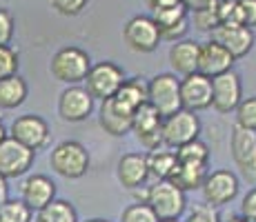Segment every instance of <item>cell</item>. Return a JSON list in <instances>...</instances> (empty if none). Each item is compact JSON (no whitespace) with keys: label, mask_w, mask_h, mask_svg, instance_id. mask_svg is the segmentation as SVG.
<instances>
[{"label":"cell","mask_w":256,"mask_h":222,"mask_svg":"<svg viewBox=\"0 0 256 222\" xmlns=\"http://www.w3.org/2000/svg\"><path fill=\"white\" fill-rule=\"evenodd\" d=\"M147 205L154 209L158 220L167 218H180L187 207L185 191H180L170 180H158L154 187L147 189Z\"/></svg>","instance_id":"4"},{"label":"cell","mask_w":256,"mask_h":222,"mask_svg":"<svg viewBox=\"0 0 256 222\" xmlns=\"http://www.w3.org/2000/svg\"><path fill=\"white\" fill-rule=\"evenodd\" d=\"M7 138V129H4V125H2V120H0V142Z\"/></svg>","instance_id":"43"},{"label":"cell","mask_w":256,"mask_h":222,"mask_svg":"<svg viewBox=\"0 0 256 222\" xmlns=\"http://www.w3.org/2000/svg\"><path fill=\"white\" fill-rule=\"evenodd\" d=\"M132 120H134V113L118 107L114 98L102 100L100 111H98V122H100V127L105 129V133L116 136V138L127 136V133L132 131Z\"/></svg>","instance_id":"20"},{"label":"cell","mask_w":256,"mask_h":222,"mask_svg":"<svg viewBox=\"0 0 256 222\" xmlns=\"http://www.w3.org/2000/svg\"><path fill=\"white\" fill-rule=\"evenodd\" d=\"M54 198H56V185H54L52 178L42 174H34L22 182V200L32 211L42 209Z\"/></svg>","instance_id":"21"},{"label":"cell","mask_w":256,"mask_h":222,"mask_svg":"<svg viewBox=\"0 0 256 222\" xmlns=\"http://www.w3.org/2000/svg\"><path fill=\"white\" fill-rule=\"evenodd\" d=\"M230 151L240 176L254 185L256 182V131L234 125L230 133Z\"/></svg>","instance_id":"5"},{"label":"cell","mask_w":256,"mask_h":222,"mask_svg":"<svg viewBox=\"0 0 256 222\" xmlns=\"http://www.w3.org/2000/svg\"><path fill=\"white\" fill-rule=\"evenodd\" d=\"M9 200V187H7V178L0 176V207Z\"/></svg>","instance_id":"41"},{"label":"cell","mask_w":256,"mask_h":222,"mask_svg":"<svg viewBox=\"0 0 256 222\" xmlns=\"http://www.w3.org/2000/svg\"><path fill=\"white\" fill-rule=\"evenodd\" d=\"M32 214L24 200H7L0 207V222H32Z\"/></svg>","instance_id":"29"},{"label":"cell","mask_w":256,"mask_h":222,"mask_svg":"<svg viewBox=\"0 0 256 222\" xmlns=\"http://www.w3.org/2000/svg\"><path fill=\"white\" fill-rule=\"evenodd\" d=\"M49 165L62 178H82L90 169V154L87 149L76 140H62L60 145L54 147L49 156Z\"/></svg>","instance_id":"2"},{"label":"cell","mask_w":256,"mask_h":222,"mask_svg":"<svg viewBox=\"0 0 256 222\" xmlns=\"http://www.w3.org/2000/svg\"><path fill=\"white\" fill-rule=\"evenodd\" d=\"M198 51L200 44L196 40H174V44L170 47V65L176 73L180 76H187V73H194L198 69Z\"/></svg>","instance_id":"22"},{"label":"cell","mask_w":256,"mask_h":222,"mask_svg":"<svg viewBox=\"0 0 256 222\" xmlns=\"http://www.w3.org/2000/svg\"><path fill=\"white\" fill-rule=\"evenodd\" d=\"M210 40L223 44L234 56V60H238V58L248 56L252 51L256 38L252 27H245V24H218L216 29L210 31Z\"/></svg>","instance_id":"14"},{"label":"cell","mask_w":256,"mask_h":222,"mask_svg":"<svg viewBox=\"0 0 256 222\" xmlns=\"http://www.w3.org/2000/svg\"><path fill=\"white\" fill-rule=\"evenodd\" d=\"M192 20H194V27L203 33H210L212 29H216L220 24L218 20V11H216V2L210 4V7H203V9H196L192 11Z\"/></svg>","instance_id":"30"},{"label":"cell","mask_w":256,"mask_h":222,"mask_svg":"<svg viewBox=\"0 0 256 222\" xmlns=\"http://www.w3.org/2000/svg\"><path fill=\"white\" fill-rule=\"evenodd\" d=\"M92 67V58L85 49L80 47H62L60 51L54 53L49 62V71L58 82L65 85H78L85 80L87 71Z\"/></svg>","instance_id":"1"},{"label":"cell","mask_w":256,"mask_h":222,"mask_svg":"<svg viewBox=\"0 0 256 222\" xmlns=\"http://www.w3.org/2000/svg\"><path fill=\"white\" fill-rule=\"evenodd\" d=\"M36 151L24 147L16 138L7 136L0 142V176L2 178H20L34 167Z\"/></svg>","instance_id":"9"},{"label":"cell","mask_w":256,"mask_h":222,"mask_svg":"<svg viewBox=\"0 0 256 222\" xmlns=\"http://www.w3.org/2000/svg\"><path fill=\"white\" fill-rule=\"evenodd\" d=\"M228 222H250V220H245L243 216H232V218H230Z\"/></svg>","instance_id":"44"},{"label":"cell","mask_w":256,"mask_h":222,"mask_svg":"<svg viewBox=\"0 0 256 222\" xmlns=\"http://www.w3.org/2000/svg\"><path fill=\"white\" fill-rule=\"evenodd\" d=\"M34 222H78V214L67 200L54 198L49 205L38 209V216Z\"/></svg>","instance_id":"27"},{"label":"cell","mask_w":256,"mask_h":222,"mask_svg":"<svg viewBox=\"0 0 256 222\" xmlns=\"http://www.w3.org/2000/svg\"><path fill=\"white\" fill-rule=\"evenodd\" d=\"M85 222H110V220H102V218H94V220H85Z\"/></svg>","instance_id":"45"},{"label":"cell","mask_w":256,"mask_h":222,"mask_svg":"<svg viewBox=\"0 0 256 222\" xmlns=\"http://www.w3.org/2000/svg\"><path fill=\"white\" fill-rule=\"evenodd\" d=\"M238 2V22L256 27V0H236Z\"/></svg>","instance_id":"38"},{"label":"cell","mask_w":256,"mask_h":222,"mask_svg":"<svg viewBox=\"0 0 256 222\" xmlns=\"http://www.w3.org/2000/svg\"><path fill=\"white\" fill-rule=\"evenodd\" d=\"M158 222H178V218H167V220H158Z\"/></svg>","instance_id":"46"},{"label":"cell","mask_w":256,"mask_h":222,"mask_svg":"<svg viewBox=\"0 0 256 222\" xmlns=\"http://www.w3.org/2000/svg\"><path fill=\"white\" fill-rule=\"evenodd\" d=\"M154 22L158 27L160 40H180L190 29V11L183 2H174L167 4V7H158L154 9Z\"/></svg>","instance_id":"13"},{"label":"cell","mask_w":256,"mask_h":222,"mask_svg":"<svg viewBox=\"0 0 256 222\" xmlns=\"http://www.w3.org/2000/svg\"><path fill=\"white\" fill-rule=\"evenodd\" d=\"M94 98L85 87L70 85L58 98V116L65 122H82L92 116Z\"/></svg>","instance_id":"16"},{"label":"cell","mask_w":256,"mask_h":222,"mask_svg":"<svg viewBox=\"0 0 256 222\" xmlns=\"http://www.w3.org/2000/svg\"><path fill=\"white\" fill-rule=\"evenodd\" d=\"M147 102L163 118L183 109V102H180V80L174 73H158V76H154L147 82Z\"/></svg>","instance_id":"3"},{"label":"cell","mask_w":256,"mask_h":222,"mask_svg":"<svg viewBox=\"0 0 256 222\" xmlns=\"http://www.w3.org/2000/svg\"><path fill=\"white\" fill-rule=\"evenodd\" d=\"M52 9H56L60 16H78L90 4V0H49Z\"/></svg>","instance_id":"35"},{"label":"cell","mask_w":256,"mask_h":222,"mask_svg":"<svg viewBox=\"0 0 256 222\" xmlns=\"http://www.w3.org/2000/svg\"><path fill=\"white\" fill-rule=\"evenodd\" d=\"M178 158H176V151H170V147H158V149H152L147 154V169H150V176L158 178V180H167L172 174V169L176 167Z\"/></svg>","instance_id":"26"},{"label":"cell","mask_w":256,"mask_h":222,"mask_svg":"<svg viewBox=\"0 0 256 222\" xmlns=\"http://www.w3.org/2000/svg\"><path fill=\"white\" fill-rule=\"evenodd\" d=\"M205 176H208V165H192V162H176L167 180L176 185L180 191H194L200 189Z\"/></svg>","instance_id":"23"},{"label":"cell","mask_w":256,"mask_h":222,"mask_svg":"<svg viewBox=\"0 0 256 222\" xmlns=\"http://www.w3.org/2000/svg\"><path fill=\"white\" fill-rule=\"evenodd\" d=\"M114 100L118 107L134 113L142 102H147V82H142V78L122 80V85L118 87V91L114 93Z\"/></svg>","instance_id":"24"},{"label":"cell","mask_w":256,"mask_h":222,"mask_svg":"<svg viewBox=\"0 0 256 222\" xmlns=\"http://www.w3.org/2000/svg\"><path fill=\"white\" fill-rule=\"evenodd\" d=\"M116 176L125 189L134 191L140 189L150 178V169H147V156L145 154H125L118 160Z\"/></svg>","instance_id":"19"},{"label":"cell","mask_w":256,"mask_h":222,"mask_svg":"<svg viewBox=\"0 0 256 222\" xmlns=\"http://www.w3.org/2000/svg\"><path fill=\"white\" fill-rule=\"evenodd\" d=\"M234 65V56L216 40H210L205 44H200L198 51V69L196 71L205 73L208 78H214L218 73L230 71Z\"/></svg>","instance_id":"18"},{"label":"cell","mask_w":256,"mask_h":222,"mask_svg":"<svg viewBox=\"0 0 256 222\" xmlns=\"http://www.w3.org/2000/svg\"><path fill=\"white\" fill-rule=\"evenodd\" d=\"M163 116L150 105V102H142L138 109L134 111V120H132V131L136 133L138 142L145 149H158L163 145Z\"/></svg>","instance_id":"11"},{"label":"cell","mask_w":256,"mask_h":222,"mask_svg":"<svg viewBox=\"0 0 256 222\" xmlns=\"http://www.w3.org/2000/svg\"><path fill=\"white\" fill-rule=\"evenodd\" d=\"M122 80H125L122 69L110 60H102L90 67V71L85 76V89L92 93L94 100L102 102L107 98H114V93L122 85Z\"/></svg>","instance_id":"7"},{"label":"cell","mask_w":256,"mask_h":222,"mask_svg":"<svg viewBox=\"0 0 256 222\" xmlns=\"http://www.w3.org/2000/svg\"><path fill=\"white\" fill-rule=\"evenodd\" d=\"M234 111H236V125L256 131V96L243 98V100L236 105Z\"/></svg>","instance_id":"31"},{"label":"cell","mask_w":256,"mask_h":222,"mask_svg":"<svg viewBox=\"0 0 256 222\" xmlns=\"http://www.w3.org/2000/svg\"><path fill=\"white\" fill-rule=\"evenodd\" d=\"M120 222H158V216L154 214V209L147 202H136V205L122 209Z\"/></svg>","instance_id":"32"},{"label":"cell","mask_w":256,"mask_h":222,"mask_svg":"<svg viewBox=\"0 0 256 222\" xmlns=\"http://www.w3.org/2000/svg\"><path fill=\"white\" fill-rule=\"evenodd\" d=\"M240 100H243V82L234 69L212 78V107L218 113L234 111Z\"/></svg>","instance_id":"10"},{"label":"cell","mask_w":256,"mask_h":222,"mask_svg":"<svg viewBox=\"0 0 256 222\" xmlns=\"http://www.w3.org/2000/svg\"><path fill=\"white\" fill-rule=\"evenodd\" d=\"M185 222H220L218 218V211H216V207L212 205H200V207H194V211L190 214V218Z\"/></svg>","instance_id":"37"},{"label":"cell","mask_w":256,"mask_h":222,"mask_svg":"<svg viewBox=\"0 0 256 222\" xmlns=\"http://www.w3.org/2000/svg\"><path fill=\"white\" fill-rule=\"evenodd\" d=\"M16 31V20H14L9 9H0V44H9Z\"/></svg>","instance_id":"36"},{"label":"cell","mask_w":256,"mask_h":222,"mask_svg":"<svg viewBox=\"0 0 256 222\" xmlns=\"http://www.w3.org/2000/svg\"><path fill=\"white\" fill-rule=\"evenodd\" d=\"M200 189H203V198L208 205L223 207L238 196V178L230 169H216L205 176Z\"/></svg>","instance_id":"12"},{"label":"cell","mask_w":256,"mask_h":222,"mask_svg":"<svg viewBox=\"0 0 256 222\" xmlns=\"http://www.w3.org/2000/svg\"><path fill=\"white\" fill-rule=\"evenodd\" d=\"M18 67H20V62H18V51L12 44H0V80L18 73Z\"/></svg>","instance_id":"33"},{"label":"cell","mask_w":256,"mask_h":222,"mask_svg":"<svg viewBox=\"0 0 256 222\" xmlns=\"http://www.w3.org/2000/svg\"><path fill=\"white\" fill-rule=\"evenodd\" d=\"M174 2H180V0H145V4L150 9H158V7H167V4H174Z\"/></svg>","instance_id":"42"},{"label":"cell","mask_w":256,"mask_h":222,"mask_svg":"<svg viewBox=\"0 0 256 222\" xmlns=\"http://www.w3.org/2000/svg\"><path fill=\"white\" fill-rule=\"evenodd\" d=\"M9 136L16 138L18 142H22L29 149L38 151L49 142V125L40 116L24 113V116H18L12 122V133Z\"/></svg>","instance_id":"17"},{"label":"cell","mask_w":256,"mask_h":222,"mask_svg":"<svg viewBox=\"0 0 256 222\" xmlns=\"http://www.w3.org/2000/svg\"><path fill=\"white\" fill-rule=\"evenodd\" d=\"M160 133H163V145L170 147V149H178L180 145L198 138L200 133V120L196 116V111L190 109H178L172 116L163 118V127H160Z\"/></svg>","instance_id":"6"},{"label":"cell","mask_w":256,"mask_h":222,"mask_svg":"<svg viewBox=\"0 0 256 222\" xmlns=\"http://www.w3.org/2000/svg\"><path fill=\"white\" fill-rule=\"evenodd\" d=\"M178 162H192V165H208L210 162V147L203 140L194 138V140L185 142L176 149Z\"/></svg>","instance_id":"28"},{"label":"cell","mask_w":256,"mask_h":222,"mask_svg":"<svg viewBox=\"0 0 256 222\" xmlns=\"http://www.w3.org/2000/svg\"><path fill=\"white\" fill-rule=\"evenodd\" d=\"M122 40L136 53H152L158 49L160 33L152 16H134L122 27Z\"/></svg>","instance_id":"8"},{"label":"cell","mask_w":256,"mask_h":222,"mask_svg":"<svg viewBox=\"0 0 256 222\" xmlns=\"http://www.w3.org/2000/svg\"><path fill=\"white\" fill-rule=\"evenodd\" d=\"M180 2L187 7V11H196V9H203V7H210V4H214L216 0H180Z\"/></svg>","instance_id":"40"},{"label":"cell","mask_w":256,"mask_h":222,"mask_svg":"<svg viewBox=\"0 0 256 222\" xmlns=\"http://www.w3.org/2000/svg\"><path fill=\"white\" fill-rule=\"evenodd\" d=\"M220 24H240L238 22V2L236 0H216Z\"/></svg>","instance_id":"34"},{"label":"cell","mask_w":256,"mask_h":222,"mask_svg":"<svg viewBox=\"0 0 256 222\" xmlns=\"http://www.w3.org/2000/svg\"><path fill=\"white\" fill-rule=\"evenodd\" d=\"M180 102H183V109H190V111L210 109L212 107V78H208L200 71L183 76V80H180Z\"/></svg>","instance_id":"15"},{"label":"cell","mask_w":256,"mask_h":222,"mask_svg":"<svg viewBox=\"0 0 256 222\" xmlns=\"http://www.w3.org/2000/svg\"><path fill=\"white\" fill-rule=\"evenodd\" d=\"M27 82L18 73L0 80V109H16L27 100Z\"/></svg>","instance_id":"25"},{"label":"cell","mask_w":256,"mask_h":222,"mask_svg":"<svg viewBox=\"0 0 256 222\" xmlns=\"http://www.w3.org/2000/svg\"><path fill=\"white\" fill-rule=\"evenodd\" d=\"M240 216L250 222H256V189L245 194L243 202H240Z\"/></svg>","instance_id":"39"}]
</instances>
